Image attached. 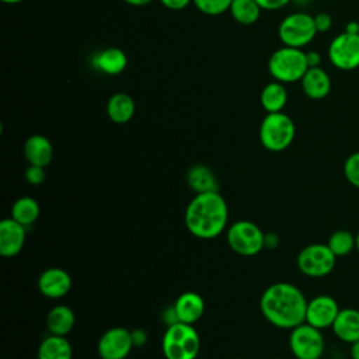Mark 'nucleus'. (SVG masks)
<instances>
[{
	"instance_id": "27",
	"label": "nucleus",
	"mask_w": 359,
	"mask_h": 359,
	"mask_svg": "<svg viewBox=\"0 0 359 359\" xmlns=\"http://www.w3.org/2000/svg\"><path fill=\"white\" fill-rule=\"evenodd\" d=\"M327 245L335 254L337 258L346 257L351 252H353V250H356V234L345 229L335 230L328 237Z\"/></svg>"
},
{
	"instance_id": "14",
	"label": "nucleus",
	"mask_w": 359,
	"mask_h": 359,
	"mask_svg": "<svg viewBox=\"0 0 359 359\" xmlns=\"http://www.w3.org/2000/svg\"><path fill=\"white\" fill-rule=\"evenodd\" d=\"M38 289L48 299H60L72 289V276L62 268H48L38 278Z\"/></svg>"
},
{
	"instance_id": "19",
	"label": "nucleus",
	"mask_w": 359,
	"mask_h": 359,
	"mask_svg": "<svg viewBox=\"0 0 359 359\" xmlns=\"http://www.w3.org/2000/svg\"><path fill=\"white\" fill-rule=\"evenodd\" d=\"M24 156L29 164L46 167L52 161L53 146L46 136L35 133L25 140Z\"/></svg>"
},
{
	"instance_id": "39",
	"label": "nucleus",
	"mask_w": 359,
	"mask_h": 359,
	"mask_svg": "<svg viewBox=\"0 0 359 359\" xmlns=\"http://www.w3.org/2000/svg\"><path fill=\"white\" fill-rule=\"evenodd\" d=\"M1 1L6 3V4H18V3H21L24 0H1Z\"/></svg>"
},
{
	"instance_id": "41",
	"label": "nucleus",
	"mask_w": 359,
	"mask_h": 359,
	"mask_svg": "<svg viewBox=\"0 0 359 359\" xmlns=\"http://www.w3.org/2000/svg\"><path fill=\"white\" fill-rule=\"evenodd\" d=\"M272 359H285V358H272Z\"/></svg>"
},
{
	"instance_id": "35",
	"label": "nucleus",
	"mask_w": 359,
	"mask_h": 359,
	"mask_svg": "<svg viewBox=\"0 0 359 359\" xmlns=\"http://www.w3.org/2000/svg\"><path fill=\"white\" fill-rule=\"evenodd\" d=\"M132 338H133L135 346L143 345V344L146 342V339H147L146 334H144L142 330H135V331H132Z\"/></svg>"
},
{
	"instance_id": "10",
	"label": "nucleus",
	"mask_w": 359,
	"mask_h": 359,
	"mask_svg": "<svg viewBox=\"0 0 359 359\" xmlns=\"http://www.w3.org/2000/svg\"><path fill=\"white\" fill-rule=\"evenodd\" d=\"M328 57L334 67L351 72L359 67V34H338L328 46Z\"/></svg>"
},
{
	"instance_id": "4",
	"label": "nucleus",
	"mask_w": 359,
	"mask_h": 359,
	"mask_svg": "<svg viewBox=\"0 0 359 359\" xmlns=\"http://www.w3.org/2000/svg\"><path fill=\"white\" fill-rule=\"evenodd\" d=\"M296 126L293 119L285 112H269L259 125L258 136L261 144L269 151H283L294 140Z\"/></svg>"
},
{
	"instance_id": "24",
	"label": "nucleus",
	"mask_w": 359,
	"mask_h": 359,
	"mask_svg": "<svg viewBox=\"0 0 359 359\" xmlns=\"http://www.w3.org/2000/svg\"><path fill=\"white\" fill-rule=\"evenodd\" d=\"M259 101L266 114L283 111L287 102V90L285 84L276 80L265 84L264 88L261 90Z\"/></svg>"
},
{
	"instance_id": "42",
	"label": "nucleus",
	"mask_w": 359,
	"mask_h": 359,
	"mask_svg": "<svg viewBox=\"0 0 359 359\" xmlns=\"http://www.w3.org/2000/svg\"><path fill=\"white\" fill-rule=\"evenodd\" d=\"M230 359H243V358H230Z\"/></svg>"
},
{
	"instance_id": "33",
	"label": "nucleus",
	"mask_w": 359,
	"mask_h": 359,
	"mask_svg": "<svg viewBox=\"0 0 359 359\" xmlns=\"http://www.w3.org/2000/svg\"><path fill=\"white\" fill-rule=\"evenodd\" d=\"M192 0H160V3L168 8V10H174V11H180L184 10L185 7H188L191 4Z\"/></svg>"
},
{
	"instance_id": "40",
	"label": "nucleus",
	"mask_w": 359,
	"mask_h": 359,
	"mask_svg": "<svg viewBox=\"0 0 359 359\" xmlns=\"http://www.w3.org/2000/svg\"><path fill=\"white\" fill-rule=\"evenodd\" d=\"M356 251L359 252V231L356 233Z\"/></svg>"
},
{
	"instance_id": "25",
	"label": "nucleus",
	"mask_w": 359,
	"mask_h": 359,
	"mask_svg": "<svg viewBox=\"0 0 359 359\" xmlns=\"http://www.w3.org/2000/svg\"><path fill=\"white\" fill-rule=\"evenodd\" d=\"M39 213V203L32 196H20L11 206V217L25 227L34 224Z\"/></svg>"
},
{
	"instance_id": "30",
	"label": "nucleus",
	"mask_w": 359,
	"mask_h": 359,
	"mask_svg": "<svg viewBox=\"0 0 359 359\" xmlns=\"http://www.w3.org/2000/svg\"><path fill=\"white\" fill-rule=\"evenodd\" d=\"M24 175H25L27 182H29L31 185H41V184L45 181V178H46L45 167L29 164V165L27 167Z\"/></svg>"
},
{
	"instance_id": "13",
	"label": "nucleus",
	"mask_w": 359,
	"mask_h": 359,
	"mask_svg": "<svg viewBox=\"0 0 359 359\" xmlns=\"http://www.w3.org/2000/svg\"><path fill=\"white\" fill-rule=\"evenodd\" d=\"M27 227L14 220L6 217L0 222V254L4 258L15 257L21 252L25 244Z\"/></svg>"
},
{
	"instance_id": "7",
	"label": "nucleus",
	"mask_w": 359,
	"mask_h": 359,
	"mask_svg": "<svg viewBox=\"0 0 359 359\" xmlns=\"http://www.w3.org/2000/svg\"><path fill=\"white\" fill-rule=\"evenodd\" d=\"M229 247L238 255L254 257L265 247V234L258 224L250 220L234 222L226 233Z\"/></svg>"
},
{
	"instance_id": "3",
	"label": "nucleus",
	"mask_w": 359,
	"mask_h": 359,
	"mask_svg": "<svg viewBox=\"0 0 359 359\" xmlns=\"http://www.w3.org/2000/svg\"><path fill=\"white\" fill-rule=\"evenodd\" d=\"M161 351L165 359H196L201 351V337L194 324L177 321L167 325Z\"/></svg>"
},
{
	"instance_id": "37",
	"label": "nucleus",
	"mask_w": 359,
	"mask_h": 359,
	"mask_svg": "<svg viewBox=\"0 0 359 359\" xmlns=\"http://www.w3.org/2000/svg\"><path fill=\"white\" fill-rule=\"evenodd\" d=\"M351 359H359V341L351 344Z\"/></svg>"
},
{
	"instance_id": "36",
	"label": "nucleus",
	"mask_w": 359,
	"mask_h": 359,
	"mask_svg": "<svg viewBox=\"0 0 359 359\" xmlns=\"http://www.w3.org/2000/svg\"><path fill=\"white\" fill-rule=\"evenodd\" d=\"M345 32L349 34H359V21H349L345 25Z\"/></svg>"
},
{
	"instance_id": "20",
	"label": "nucleus",
	"mask_w": 359,
	"mask_h": 359,
	"mask_svg": "<svg viewBox=\"0 0 359 359\" xmlns=\"http://www.w3.org/2000/svg\"><path fill=\"white\" fill-rule=\"evenodd\" d=\"M187 184L195 194L219 191V181L215 172L205 164H195L188 170Z\"/></svg>"
},
{
	"instance_id": "28",
	"label": "nucleus",
	"mask_w": 359,
	"mask_h": 359,
	"mask_svg": "<svg viewBox=\"0 0 359 359\" xmlns=\"http://www.w3.org/2000/svg\"><path fill=\"white\" fill-rule=\"evenodd\" d=\"M233 0H192L194 6L206 15H220L224 11H229Z\"/></svg>"
},
{
	"instance_id": "23",
	"label": "nucleus",
	"mask_w": 359,
	"mask_h": 359,
	"mask_svg": "<svg viewBox=\"0 0 359 359\" xmlns=\"http://www.w3.org/2000/svg\"><path fill=\"white\" fill-rule=\"evenodd\" d=\"M73 348L66 337L49 334L38 346V359H72Z\"/></svg>"
},
{
	"instance_id": "26",
	"label": "nucleus",
	"mask_w": 359,
	"mask_h": 359,
	"mask_svg": "<svg viewBox=\"0 0 359 359\" xmlns=\"http://www.w3.org/2000/svg\"><path fill=\"white\" fill-rule=\"evenodd\" d=\"M261 10L255 0H233L229 8L233 20L241 25L255 24L261 17Z\"/></svg>"
},
{
	"instance_id": "29",
	"label": "nucleus",
	"mask_w": 359,
	"mask_h": 359,
	"mask_svg": "<svg viewBox=\"0 0 359 359\" xmlns=\"http://www.w3.org/2000/svg\"><path fill=\"white\" fill-rule=\"evenodd\" d=\"M344 175L352 187L359 189V150L346 157L344 163Z\"/></svg>"
},
{
	"instance_id": "18",
	"label": "nucleus",
	"mask_w": 359,
	"mask_h": 359,
	"mask_svg": "<svg viewBox=\"0 0 359 359\" xmlns=\"http://www.w3.org/2000/svg\"><path fill=\"white\" fill-rule=\"evenodd\" d=\"M303 93L311 100H323L331 91V79L328 73L318 67H309L300 80Z\"/></svg>"
},
{
	"instance_id": "5",
	"label": "nucleus",
	"mask_w": 359,
	"mask_h": 359,
	"mask_svg": "<svg viewBox=\"0 0 359 359\" xmlns=\"http://www.w3.org/2000/svg\"><path fill=\"white\" fill-rule=\"evenodd\" d=\"M306 52L300 48L282 46L276 49L268 60L269 74L283 84L300 81L307 72Z\"/></svg>"
},
{
	"instance_id": "22",
	"label": "nucleus",
	"mask_w": 359,
	"mask_h": 359,
	"mask_svg": "<svg viewBox=\"0 0 359 359\" xmlns=\"http://www.w3.org/2000/svg\"><path fill=\"white\" fill-rule=\"evenodd\" d=\"M76 316L66 304L53 306L46 314V328L49 334L66 337L74 327Z\"/></svg>"
},
{
	"instance_id": "12",
	"label": "nucleus",
	"mask_w": 359,
	"mask_h": 359,
	"mask_svg": "<svg viewBox=\"0 0 359 359\" xmlns=\"http://www.w3.org/2000/svg\"><path fill=\"white\" fill-rule=\"evenodd\" d=\"M341 307L338 302L330 294H318L307 302L306 323L316 328H331Z\"/></svg>"
},
{
	"instance_id": "1",
	"label": "nucleus",
	"mask_w": 359,
	"mask_h": 359,
	"mask_svg": "<svg viewBox=\"0 0 359 359\" xmlns=\"http://www.w3.org/2000/svg\"><path fill=\"white\" fill-rule=\"evenodd\" d=\"M307 299L293 283L276 282L268 286L259 299V309L268 323L292 330L306 321Z\"/></svg>"
},
{
	"instance_id": "32",
	"label": "nucleus",
	"mask_w": 359,
	"mask_h": 359,
	"mask_svg": "<svg viewBox=\"0 0 359 359\" xmlns=\"http://www.w3.org/2000/svg\"><path fill=\"white\" fill-rule=\"evenodd\" d=\"M255 1L258 3V6H259L262 10L273 11V10L283 8V7L287 6L292 0H255Z\"/></svg>"
},
{
	"instance_id": "6",
	"label": "nucleus",
	"mask_w": 359,
	"mask_h": 359,
	"mask_svg": "<svg viewBox=\"0 0 359 359\" xmlns=\"http://www.w3.org/2000/svg\"><path fill=\"white\" fill-rule=\"evenodd\" d=\"M278 35L285 46L303 49L317 35L314 15L303 11L287 14L279 24Z\"/></svg>"
},
{
	"instance_id": "21",
	"label": "nucleus",
	"mask_w": 359,
	"mask_h": 359,
	"mask_svg": "<svg viewBox=\"0 0 359 359\" xmlns=\"http://www.w3.org/2000/svg\"><path fill=\"white\" fill-rule=\"evenodd\" d=\"M135 111V101L126 93H115L107 102V115L114 123L118 125L128 123L133 118Z\"/></svg>"
},
{
	"instance_id": "31",
	"label": "nucleus",
	"mask_w": 359,
	"mask_h": 359,
	"mask_svg": "<svg viewBox=\"0 0 359 359\" xmlns=\"http://www.w3.org/2000/svg\"><path fill=\"white\" fill-rule=\"evenodd\" d=\"M314 24L317 32H327L332 27V17L328 13H318L314 15Z\"/></svg>"
},
{
	"instance_id": "16",
	"label": "nucleus",
	"mask_w": 359,
	"mask_h": 359,
	"mask_svg": "<svg viewBox=\"0 0 359 359\" xmlns=\"http://www.w3.org/2000/svg\"><path fill=\"white\" fill-rule=\"evenodd\" d=\"M331 328L342 342L351 345L359 341V310L352 307L341 309Z\"/></svg>"
},
{
	"instance_id": "8",
	"label": "nucleus",
	"mask_w": 359,
	"mask_h": 359,
	"mask_svg": "<svg viewBox=\"0 0 359 359\" xmlns=\"http://www.w3.org/2000/svg\"><path fill=\"white\" fill-rule=\"evenodd\" d=\"M296 264L303 275L309 278H324L334 271L337 257L327 243H313L300 250Z\"/></svg>"
},
{
	"instance_id": "2",
	"label": "nucleus",
	"mask_w": 359,
	"mask_h": 359,
	"mask_svg": "<svg viewBox=\"0 0 359 359\" xmlns=\"http://www.w3.org/2000/svg\"><path fill=\"white\" fill-rule=\"evenodd\" d=\"M229 220L224 198L216 192L196 194L187 205L184 222L187 230L196 238L210 240L220 236Z\"/></svg>"
},
{
	"instance_id": "11",
	"label": "nucleus",
	"mask_w": 359,
	"mask_h": 359,
	"mask_svg": "<svg viewBox=\"0 0 359 359\" xmlns=\"http://www.w3.org/2000/svg\"><path fill=\"white\" fill-rule=\"evenodd\" d=\"M133 346L132 331L125 327H112L100 337L97 352L101 359H125Z\"/></svg>"
},
{
	"instance_id": "15",
	"label": "nucleus",
	"mask_w": 359,
	"mask_h": 359,
	"mask_svg": "<svg viewBox=\"0 0 359 359\" xmlns=\"http://www.w3.org/2000/svg\"><path fill=\"white\" fill-rule=\"evenodd\" d=\"M172 309L178 321L195 324L205 313V302L199 293L189 290L177 297Z\"/></svg>"
},
{
	"instance_id": "17",
	"label": "nucleus",
	"mask_w": 359,
	"mask_h": 359,
	"mask_svg": "<svg viewBox=\"0 0 359 359\" xmlns=\"http://www.w3.org/2000/svg\"><path fill=\"white\" fill-rule=\"evenodd\" d=\"M91 65L101 73L108 76L121 74L128 65L126 53L121 48H105L91 57Z\"/></svg>"
},
{
	"instance_id": "34",
	"label": "nucleus",
	"mask_w": 359,
	"mask_h": 359,
	"mask_svg": "<svg viewBox=\"0 0 359 359\" xmlns=\"http://www.w3.org/2000/svg\"><path fill=\"white\" fill-rule=\"evenodd\" d=\"M306 60L309 67H318L321 63V55L317 50L306 52Z\"/></svg>"
},
{
	"instance_id": "38",
	"label": "nucleus",
	"mask_w": 359,
	"mask_h": 359,
	"mask_svg": "<svg viewBox=\"0 0 359 359\" xmlns=\"http://www.w3.org/2000/svg\"><path fill=\"white\" fill-rule=\"evenodd\" d=\"M123 1L128 3V4H130V6H135V7H142V6L149 4V3L153 1V0H123Z\"/></svg>"
},
{
	"instance_id": "9",
	"label": "nucleus",
	"mask_w": 359,
	"mask_h": 359,
	"mask_svg": "<svg viewBox=\"0 0 359 359\" xmlns=\"http://www.w3.org/2000/svg\"><path fill=\"white\" fill-rule=\"evenodd\" d=\"M323 330L313 327L309 323H302L290 330L289 348L296 359H321L325 341Z\"/></svg>"
}]
</instances>
